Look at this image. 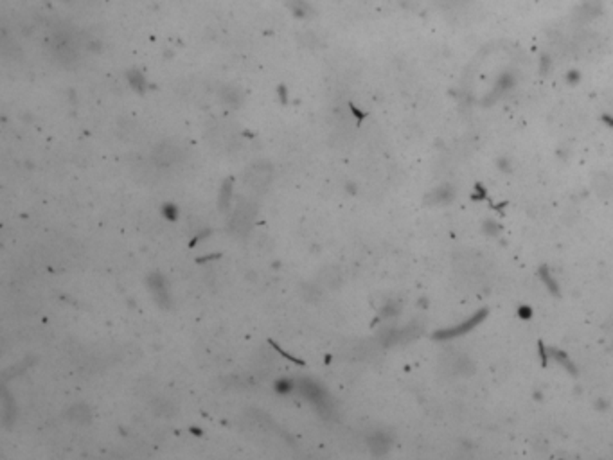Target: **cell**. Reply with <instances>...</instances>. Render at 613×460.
Wrapping results in <instances>:
<instances>
[{"mask_svg": "<svg viewBox=\"0 0 613 460\" xmlns=\"http://www.w3.org/2000/svg\"><path fill=\"white\" fill-rule=\"evenodd\" d=\"M272 174H274V170H272V165L266 164V162H257V164L250 165L245 173V182L247 186L256 192H263L266 187L270 186L272 182Z\"/></svg>", "mask_w": 613, "mask_h": 460, "instance_id": "cell-1", "label": "cell"}, {"mask_svg": "<svg viewBox=\"0 0 613 460\" xmlns=\"http://www.w3.org/2000/svg\"><path fill=\"white\" fill-rule=\"evenodd\" d=\"M254 216H256V207L248 202H241L238 207H236L234 214L231 217V223H229V229H231L232 234L236 236H245L250 230L254 223Z\"/></svg>", "mask_w": 613, "mask_h": 460, "instance_id": "cell-2", "label": "cell"}, {"mask_svg": "<svg viewBox=\"0 0 613 460\" xmlns=\"http://www.w3.org/2000/svg\"><path fill=\"white\" fill-rule=\"evenodd\" d=\"M51 47H53L54 54L60 58L61 61H72L76 60L78 52H76V42L70 38L67 33L63 31H58L54 38L51 40Z\"/></svg>", "mask_w": 613, "mask_h": 460, "instance_id": "cell-3", "label": "cell"}, {"mask_svg": "<svg viewBox=\"0 0 613 460\" xmlns=\"http://www.w3.org/2000/svg\"><path fill=\"white\" fill-rule=\"evenodd\" d=\"M180 158V151L173 144H162L155 151V162L161 165H171Z\"/></svg>", "mask_w": 613, "mask_h": 460, "instance_id": "cell-4", "label": "cell"}, {"mask_svg": "<svg viewBox=\"0 0 613 460\" xmlns=\"http://www.w3.org/2000/svg\"><path fill=\"white\" fill-rule=\"evenodd\" d=\"M148 284H149V290H152V293L155 295V300H157L158 304H162V306L167 304L170 297H167V288H165L164 277L158 274H153L152 277L148 279Z\"/></svg>", "mask_w": 613, "mask_h": 460, "instance_id": "cell-5", "label": "cell"}, {"mask_svg": "<svg viewBox=\"0 0 613 460\" xmlns=\"http://www.w3.org/2000/svg\"><path fill=\"white\" fill-rule=\"evenodd\" d=\"M88 417H90V412L85 404H76L74 409L70 410V419H74V421L85 422L88 421Z\"/></svg>", "mask_w": 613, "mask_h": 460, "instance_id": "cell-6", "label": "cell"}, {"mask_svg": "<svg viewBox=\"0 0 613 460\" xmlns=\"http://www.w3.org/2000/svg\"><path fill=\"white\" fill-rule=\"evenodd\" d=\"M370 447H373V452H376V453H382V450H379V447H383V450H385V446H387V438H385V435H382V434H376L374 435L373 438H370Z\"/></svg>", "mask_w": 613, "mask_h": 460, "instance_id": "cell-7", "label": "cell"}, {"mask_svg": "<svg viewBox=\"0 0 613 460\" xmlns=\"http://www.w3.org/2000/svg\"><path fill=\"white\" fill-rule=\"evenodd\" d=\"M231 195H232V182L231 180H227L225 186H223L222 189V195H220V205H222V208H227L229 200H231Z\"/></svg>", "mask_w": 613, "mask_h": 460, "instance_id": "cell-8", "label": "cell"}, {"mask_svg": "<svg viewBox=\"0 0 613 460\" xmlns=\"http://www.w3.org/2000/svg\"><path fill=\"white\" fill-rule=\"evenodd\" d=\"M275 388H277L279 392H290L292 391V383L286 381V379H283V381L275 383Z\"/></svg>", "mask_w": 613, "mask_h": 460, "instance_id": "cell-9", "label": "cell"}, {"mask_svg": "<svg viewBox=\"0 0 613 460\" xmlns=\"http://www.w3.org/2000/svg\"><path fill=\"white\" fill-rule=\"evenodd\" d=\"M164 214L171 220V217L177 216V208H174L173 205H165V207H164Z\"/></svg>", "mask_w": 613, "mask_h": 460, "instance_id": "cell-10", "label": "cell"}, {"mask_svg": "<svg viewBox=\"0 0 613 460\" xmlns=\"http://www.w3.org/2000/svg\"><path fill=\"white\" fill-rule=\"evenodd\" d=\"M441 2H444V4H448V6H457V4H462L464 0H441Z\"/></svg>", "mask_w": 613, "mask_h": 460, "instance_id": "cell-11", "label": "cell"}]
</instances>
